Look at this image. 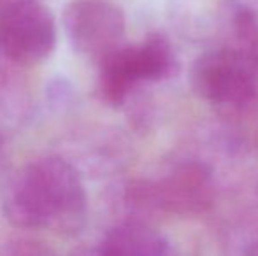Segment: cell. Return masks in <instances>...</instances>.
<instances>
[{
	"mask_svg": "<svg viewBox=\"0 0 258 256\" xmlns=\"http://www.w3.org/2000/svg\"><path fill=\"white\" fill-rule=\"evenodd\" d=\"M2 211L11 225L23 230L78 233L85 226L88 195L79 170L56 154H44L7 178Z\"/></svg>",
	"mask_w": 258,
	"mask_h": 256,
	"instance_id": "1",
	"label": "cell"
},
{
	"mask_svg": "<svg viewBox=\"0 0 258 256\" xmlns=\"http://www.w3.org/2000/svg\"><path fill=\"white\" fill-rule=\"evenodd\" d=\"M99 65L100 99L107 106L119 107L139 84L169 77L176 60L169 39L155 32L139 44L118 48Z\"/></svg>",
	"mask_w": 258,
	"mask_h": 256,
	"instance_id": "2",
	"label": "cell"
},
{
	"mask_svg": "<svg viewBox=\"0 0 258 256\" xmlns=\"http://www.w3.org/2000/svg\"><path fill=\"white\" fill-rule=\"evenodd\" d=\"M56 46L53 13L39 0H13L0 7V56L16 67L48 60Z\"/></svg>",
	"mask_w": 258,
	"mask_h": 256,
	"instance_id": "3",
	"label": "cell"
},
{
	"mask_svg": "<svg viewBox=\"0 0 258 256\" xmlns=\"http://www.w3.org/2000/svg\"><path fill=\"white\" fill-rule=\"evenodd\" d=\"M190 84L214 106L242 107L255 97L256 58L239 48L206 51L191 63Z\"/></svg>",
	"mask_w": 258,
	"mask_h": 256,
	"instance_id": "4",
	"label": "cell"
},
{
	"mask_svg": "<svg viewBox=\"0 0 258 256\" xmlns=\"http://www.w3.org/2000/svg\"><path fill=\"white\" fill-rule=\"evenodd\" d=\"M125 14L112 0H71L63 27L76 53L100 63L123 46Z\"/></svg>",
	"mask_w": 258,
	"mask_h": 256,
	"instance_id": "5",
	"label": "cell"
},
{
	"mask_svg": "<svg viewBox=\"0 0 258 256\" xmlns=\"http://www.w3.org/2000/svg\"><path fill=\"white\" fill-rule=\"evenodd\" d=\"M151 183L153 204L158 214L195 218L209 211L216 198L213 170L201 161H184Z\"/></svg>",
	"mask_w": 258,
	"mask_h": 256,
	"instance_id": "6",
	"label": "cell"
},
{
	"mask_svg": "<svg viewBox=\"0 0 258 256\" xmlns=\"http://www.w3.org/2000/svg\"><path fill=\"white\" fill-rule=\"evenodd\" d=\"M167 240L150 223L125 219L105 233L97 256H167Z\"/></svg>",
	"mask_w": 258,
	"mask_h": 256,
	"instance_id": "7",
	"label": "cell"
},
{
	"mask_svg": "<svg viewBox=\"0 0 258 256\" xmlns=\"http://www.w3.org/2000/svg\"><path fill=\"white\" fill-rule=\"evenodd\" d=\"M0 256H56L48 246L34 240H13L0 247Z\"/></svg>",
	"mask_w": 258,
	"mask_h": 256,
	"instance_id": "8",
	"label": "cell"
},
{
	"mask_svg": "<svg viewBox=\"0 0 258 256\" xmlns=\"http://www.w3.org/2000/svg\"><path fill=\"white\" fill-rule=\"evenodd\" d=\"M71 256H97V247H83V249H78Z\"/></svg>",
	"mask_w": 258,
	"mask_h": 256,
	"instance_id": "9",
	"label": "cell"
}]
</instances>
